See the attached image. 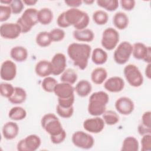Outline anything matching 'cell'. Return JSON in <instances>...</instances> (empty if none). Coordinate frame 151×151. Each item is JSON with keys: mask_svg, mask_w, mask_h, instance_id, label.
Returning <instances> with one entry per match:
<instances>
[{"mask_svg": "<svg viewBox=\"0 0 151 151\" xmlns=\"http://www.w3.org/2000/svg\"><path fill=\"white\" fill-rule=\"evenodd\" d=\"M113 22L116 28L123 30L129 25V18L124 12H117L113 16Z\"/></svg>", "mask_w": 151, "mask_h": 151, "instance_id": "obj_25", "label": "cell"}, {"mask_svg": "<svg viewBox=\"0 0 151 151\" xmlns=\"http://www.w3.org/2000/svg\"><path fill=\"white\" fill-rule=\"evenodd\" d=\"M104 87L109 92L118 93L122 91L124 88V81L120 77H111L105 81Z\"/></svg>", "mask_w": 151, "mask_h": 151, "instance_id": "obj_18", "label": "cell"}, {"mask_svg": "<svg viewBox=\"0 0 151 151\" xmlns=\"http://www.w3.org/2000/svg\"><path fill=\"white\" fill-rule=\"evenodd\" d=\"M122 8L126 11H131L132 10L136 4V2L134 0H121L120 1Z\"/></svg>", "mask_w": 151, "mask_h": 151, "instance_id": "obj_44", "label": "cell"}, {"mask_svg": "<svg viewBox=\"0 0 151 151\" xmlns=\"http://www.w3.org/2000/svg\"><path fill=\"white\" fill-rule=\"evenodd\" d=\"M137 130H138L139 133L141 136H143V135L147 134H151V127H148L145 126L142 123L138 126Z\"/></svg>", "mask_w": 151, "mask_h": 151, "instance_id": "obj_48", "label": "cell"}, {"mask_svg": "<svg viewBox=\"0 0 151 151\" xmlns=\"http://www.w3.org/2000/svg\"><path fill=\"white\" fill-rule=\"evenodd\" d=\"M141 139L142 151H150L151 150V134L142 136Z\"/></svg>", "mask_w": 151, "mask_h": 151, "instance_id": "obj_42", "label": "cell"}, {"mask_svg": "<svg viewBox=\"0 0 151 151\" xmlns=\"http://www.w3.org/2000/svg\"><path fill=\"white\" fill-rule=\"evenodd\" d=\"M93 19L97 25H103L107 22L109 16L104 11L97 10L93 14Z\"/></svg>", "mask_w": 151, "mask_h": 151, "instance_id": "obj_34", "label": "cell"}, {"mask_svg": "<svg viewBox=\"0 0 151 151\" xmlns=\"http://www.w3.org/2000/svg\"><path fill=\"white\" fill-rule=\"evenodd\" d=\"M57 83V81L54 78L48 76L44 78L41 83V86L45 91L52 93L54 92V88Z\"/></svg>", "mask_w": 151, "mask_h": 151, "instance_id": "obj_36", "label": "cell"}, {"mask_svg": "<svg viewBox=\"0 0 151 151\" xmlns=\"http://www.w3.org/2000/svg\"><path fill=\"white\" fill-rule=\"evenodd\" d=\"M12 11L9 5H0V21L4 22L8 20L11 15Z\"/></svg>", "mask_w": 151, "mask_h": 151, "instance_id": "obj_41", "label": "cell"}, {"mask_svg": "<svg viewBox=\"0 0 151 151\" xmlns=\"http://www.w3.org/2000/svg\"><path fill=\"white\" fill-rule=\"evenodd\" d=\"M74 38L80 42H91L94 38L93 31L90 29H84L81 30H74L73 32Z\"/></svg>", "mask_w": 151, "mask_h": 151, "instance_id": "obj_21", "label": "cell"}, {"mask_svg": "<svg viewBox=\"0 0 151 151\" xmlns=\"http://www.w3.org/2000/svg\"><path fill=\"white\" fill-rule=\"evenodd\" d=\"M52 41L59 42L62 41L65 37V32L61 28H54L50 32Z\"/></svg>", "mask_w": 151, "mask_h": 151, "instance_id": "obj_39", "label": "cell"}, {"mask_svg": "<svg viewBox=\"0 0 151 151\" xmlns=\"http://www.w3.org/2000/svg\"><path fill=\"white\" fill-rule=\"evenodd\" d=\"M65 19L70 26L73 25L77 30L84 29L90 22L88 14L78 8H70L64 12Z\"/></svg>", "mask_w": 151, "mask_h": 151, "instance_id": "obj_2", "label": "cell"}, {"mask_svg": "<svg viewBox=\"0 0 151 151\" xmlns=\"http://www.w3.org/2000/svg\"><path fill=\"white\" fill-rule=\"evenodd\" d=\"M139 144L136 138L133 136L126 137L122 143V151H138Z\"/></svg>", "mask_w": 151, "mask_h": 151, "instance_id": "obj_29", "label": "cell"}, {"mask_svg": "<svg viewBox=\"0 0 151 151\" xmlns=\"http://www.w3.org/2000/svg\"><path fill=\"white\" fill-rule=\"evenodd\" d=\"M108 58L107 52L100 48H96L91 54V60L96 65H102L104 64Z\"/></svg>", "mask_w": 151, "mask_h": 151, "instance_id": "obj_27", "label": "cell"}, {"mask_svg": "<svg viewBox=\"0 0 151 151\" xmlns=\"http://www.w3.org/2000/svg\"><path fill=\"white\" fill-rule=\"evenodd\" d=\"M119 34L116 29L109 27L104 30L101 40V45L107 50H113L119 41Z\"/></svg>", "mask_w": 151, "mask_h": 151, "instance_id": "obj_8", "label": "cell"}, {"mask_svg": "<svg viewBox=\"0 0 151 151\" xmlns=\"http://www.w3.org/2000/svg\"><path fill=\"white\" fill-rule=\"evenodd\" d=\"M115 108L116 110L123 115H129L131 114L134 109V103L127 97H121L115 102Z\"/></svg>", "mask_w": 151, "mask_h": 151, "instance_id": "obj_16", "label": "cell"}, {"mask_svg": "<svg viewBox=\"0 0 151 151\" xmlns=\"http://www.w3.org/2000/svg\"><path fill=\"white\" fill-rule=\"evenodd\" d=\"M150 66H151V64L149 63L146 68H145V74L146 76V77L149 78L150 79L151 78V72H150Z\"/></svg>", "mask_w": 151, "mask_h": 151, "instance_id": "obj_50", "label": "cell"}, {"mask_svg": "<svg viewBox=\"0 0 151 151\" xmlns=\"http://www.w3.org/2000/svg\"><path fill=\"white\" fill-rule=\"evenodd\" d=\"M28 51L22 46H15L10 51L11 57L17 62L25 61L28 58Z\"/></svg>", "mask_w": 151, "mask_h": 151, "instance_id": "obj_22", "label": "cell"}, {"mask_svg": "<svg viewBox=\"0 0 151 151\" xmlns=\"http://www.w3.org/2000/svg\"><path fill=\"white\" fill-rule=\"evenodd\" d=\"M21 32L19 25L16 23H4L0 26V35L4 39L14 40L18 38Z\"/></svg>", "mask_w": 151, "mask_h": 151, "instance_id": "obj_11", "label": "cell"}, {"mask_svg": "<svg viewBox=\"0 0 151 151\" xmlns=\"http://www.w3.org/2000/svg\"><path fill=\"white\" fill-rule=\"evenodd\" d=\"M150 118H151V112L150 111H145L142 116V124L145 126L151 127L150 126Z\"/></svg>", "mask_w": 151, "mask_h": 151, "instance_id": "obj_46", "label": "cell"}, {"mask_svg": "<svg viewBox=\"0 0 151 151\" xmlns=\"http://www.w3.org/2000/svg\"><path fill=\"white\" fill-rule=\"evenodd\" d=\"M14 88L11 84L1 83L0 84V93L2 97L9 98L14 93Z\"/></svg>", "mask_w": 151, "mask_h": 151, "instance_id": "obj_37", "label": "cell"}, {"mask_svg": "<svg viewBox=\"0 0 151 151\" xmlns=\"http://www.w3.org/2000/svg\"><path fill=\"white\" fill-rule=\"evenodd\" d=\"M52 67V74L58 76L61 74L65 70L67 66V59L65 55L61 52L55 54L51 61Z\"/></svg>", "mask_w": 151, "mask_h": 151, "instance_id": "obj_15", "label": "cell"}, {"mask_svg": "<svg viewBox=\"0 0 151 151\" xmlns=\"http://www.w3.org/2000/svg\"><path fill=\"white\" fill-rule=\"evenodd\" d=\"M102 115L104 123L107 125H114L119 122V116L118 114L113 110H106Z\"/></svg>", "mask_w": 151, "mask_h": 151, "instance_id": "obj_33", "label": "cell"}, {"mask_svg": "<svg viewBox=\"0 0 151 151\" xmlns=\"http://www.w3.org/2000/svg\"><path fill=\"white\" fill-rule=\"evenodd\" d=\"M27 99L25 90L20 87H15L13 94L8 99L13 104H19L24 103Z\"/></svg>", "mask_w": 151, "mask_h": 151, "instance_id": "obj_23", "label": "cell"}, {"mask_svg": "<svg viewBox=\"0 0 151 151\" xmlns=\"http://www.w3.org/2000/svg\"><path fill=\"white\" fill-rule=\"evenodd\" d=\"M124 76L128 83L132 87H139L143 84V77L139 68L134 64H129L123 70Z\"/></svg>", "mask_w": 151, "mask_h": 151, "instance_id": "obj_6", "label": "cell"}, {"mask_svg": "<svg viewBox=\"0 0 151 151\" xmlns=\"http://www.w3.org/2000/svg\"><path fill=\"white\" fill-rule=\"evenodd\" d=\"M9 6L11 9L12 14H18L22 11L24 8V4L21 0H12Z\"/></svg>", "mask_w": 151, "mask_h": 151, "instance_id": "obj_40", "label": "cell"}, {"mask_svg": "<svg viewBox=\"0 0 151 151\" xmlns=\"http://www.w3.org/2000/svg\"><path fill=\"white\" fill-rule=\"evenodd\" d=\"M92 87L90 83L86 80H81L79 81L74 88L77 94L81 97L87 96L91 91Z\"/></svg>", "mask_w": 151, "mask_h": 151, "instance_id": "obj_26", "label": "cell"}, {"mask_svg": "<svg viewBox=\"0 0 151 151\" xmlns=\"http://www.w3.org/2000/svg\"><path fill=\"white\" fill-rule=\"evenodd\" d=\"M57 24L61 28H67L69 27L65 19L64 12H63L58 15L57 19Z\"/></svg>", "mask_w": 151, "mask_h": 151, "instance_id": "obj_47", "label": "cell"}, {"mask_svg": "<svg viewBox=\"0 0 151 151\" xmlns=\"http://www.w3.org/2000/svg\"><path fill=\"white\" fill-rule=\"evenodd\" d=\"M77 78V74L75 71V70L73 68H69L65 69L63 71L60 77V80L61 82L69 83L72 85L76 83Z\"/></svg>", "mask_w": 151, "mask_h": 151, "instance_id": "obj_31", "label": "cell"}, {"mask_svg": "<svg viewBox=\"0 0 151 151\" xmlns=\"http://www.w3.org/2000/svg\"><path fill=\"white\" fill-rule=\"evenodd\" d=\"M37 2H38V1H37V0H24L23 1L24 4L28 6L34 5Z\"/></svg>", "mask_w": 151, "mask_h": 151, "instance_id": "obj_51", "label": "cell"}, {"mask_svg": "<svg viewBox=\"0 0 151 151\" xmlns=\"http://www.w3.org/2000/svg\"><path fill=\"white\" fill-rule=\"evenodd\" d=\"M98 6L109 11H114L119 7V1L117 0H97Z\"/></svg>", "mask_w": 151, "mask_h": 151, "instance_id": "obj_35", "label": "cell"}, {"mask_svg": "<svg viewBox=\"0 0 151 151\" xmlns=\"http://www.w3.org/2000/svg\"><path fill=\"white\" fill-rule=\"evenodd\" d=\"M105 123L102 118L98 116L85 120L83 122L84 129L91 133H99L104 128Z\"/></svg>", "mask_w": 151, "mask_h": 151, "instance_id": "obj_13", "label": "cell"}, {"mask_svg": "<svg viewBox=\"0 0 151 151\" xmlns=\"http://www.w3.org/2000/svg\"><path fill=\"white\" fill-rule=\"evenodd\" d=\"M109 101V96L107 93L99 91L93 93L89 98L88 112L93 116L102 115L106 111V105Z\"/></svg>", "mask_w": 151, "mask_h": 151, "instance_id": "obj_3", "label": "cell"}, {"mask_svg": "<svg viewBox=\"0 0 151 151\" xmlns=\"http://www.w3.org/2000/svg\"><path fill=\"white\" fill-rule=\"evenodd\" d=\"M35 72L40 77H48L52 74V67L51 62L46 60L39 61L35 65Z\"/></svg>", "mask_w": 151, "mask_h": 151, "instance_id": "obj_20", "label": "cell"}, {"mask_svg": "<svg viewBox=\"0 0 151 151\" xmlns=\"http://www.w3.org/2000/svg\"><path fill=\"white\" fill-rule=\"evenodd\" d=\"M91 52L90 45L83 43H71L67 48V54L73 61L74 65L81 70L87 68Z\"/></svg>", "mask_w": 151, "mask_h": 151, "instance_id": "obj_1", "label": "cell"}, {"mask_svg": "<svg viewBox=\"0 0 151 151\" xmlns=\"http://www.w3.org/2000/svg\"><path fill=\"white\" fill-rule=\"evenodd\" d=\"M74 102V96L68 98V99H58V105L63 107H71L73 106V104Z\"/></svg>", "mask_w": 151, "mask_h": 151, "instance_id": "obj_43", "label": "cell"}, {"mask_svg": "<svg viewBox=\"0 0 151 151\" xmlns=\"http://www.w3.org/2000/svg\"><path fill=\"white\" fill-rule=\"evenodd\" d=\"M65 4L71 7V8H77V7L80 6L82 3L83 1L81 0H70V1H65Z\"/></svg>", "mask_w": 151, "mask_h": 151, "instance_id": "obj_49", "label": "cell"}, {"mask_svg": "<svg viewBox=\"0 0 151 151\" xmlns=\"http://www.w3.org/2000/svg\"><path fill=\"white\" fill-rule=\"evenodd\" d=\"M132 54L134 58L142 60L147 63H151V48L142 42H136L133 45Z\"/></svg>", "mask_w": 151, "mask_h": 151, "instance_id": "obj_12", "label": "cell"}, {"mask_svg": "<svg viewBox=\"0 0 151 151\" xmlns=\"http://www.w3.org/2000/svg\"><path fill=\"white\" fill-rule=\"evenodd\" d=\"M2 135L7 140L15 139L19 133V127L14 122H8L2 127Z\"/></svg>", "mask_w": 151, "mask_h": 151, "instance_id": "obj_19", "label": "cell"}, {"mask_svg": "<svg viewBox=\"0 0 151 151\" xmlns=\"http://www.w3.org/2000/svg\"><path fill=\"white\" fill-rule=\"evenodd\" d=\"M8 116L12 120H21L26 117L27 111L22 107L15 106L10 109L8 113Z\"/></svg>", "mask_w": 151, "mask_h": 151, "instance_id": "obj_30", "label": "cell"}, {"mask_svg": "<svg viewBox=\"0 0 151 151\" xmlns=\"http://www.w3.org/2000/svg\"><path fill=\"white\" fill-rule=\"evenodd\" d=\"M53 19V12L48 8H42L38 11V22L42 25H48Z\"/></svg>", "mask_w": 151, "mask_h": 151, "instance_id": "obj_28", "label": "cell"}, {"mask_svg": "<svg viewBox=\"0 0 151 151\" xmlns=\"http://www.w3.org/2000/svg\"><path fill=\"white\" fill-rule=\"evenodd\" d=\"M66 136H67V134L64 130L63 132H61V133H60L56 136H50V140L52 143L58 145V144H60V143H62L63 142H64V140L66 138Z\"/></svg>", "mask_w": 151, "mask_h": 151, "instance_id": "obj_45", "label": "cell"}, {"mask_svg": "<svg viewBox=\"0 0 151 151\" xmlns=\"http://www.w3.org/2000/svg\"><path fill=\"white\" fill-rule=\"evenodd\" d=\"M16 75V64L11 60L4 61L1 66L0 76L1 79L5 81H11L15 78Z\"/></svg>", "mask_w": 151, "mask_h": 151, "instance_id": "obj_14", "label": "cell"}, {"mask_svg": "<svg viewBox=\"0 0 151 151\" xmlns=\"http://www.w3.org/2000/svg\"><path fill=\"white\" fill-rule=\"evenodd\" d=\"M12 0H6V1H3V0H1L0 1V2L1 4H6V5H9L11 4Z\"/></svg>", "mask_w": 151, "mask_h": 151, "instance_id": "obj_52", "label": "cell"}, {"mask_svg": "<svg viewBox=\"0 0 151 151\" xmlns=\"http://www.w3.org/2000/svg\"><path fill=\"white\" fill-rule=\"evenodd\" d=\"M56 111L58 115L64 119H68L72 116L74 113V107L73 106L68 108L63 107L60 105L57 104L56 107Z\"/></svg>", "mask_w": 151, "mask_h": 151, "instance_id": "obj_38", "label": "cell"}, {"mask_svg": "<svg viewBox=\"0 0 151 151\" xmlns=\"http://www.w3.org/2000/svg\"><path fill=\"white\" fill-rule=\"evenodd\" d=\"M38 11L35 8H27L18 19L17 23L20 27L22 33L28 32L32 27L38 22Z\"/></svg>", "mask_w": 151, "mask_h": 151, "instance_id": "obj_4", "label": "cell"}, {"mask_svg": "<svg viewBox=\"0 0 151 151\" xmlns=\"http://www.w3.org/2000/svg\"><path fill=\"white\" fill-rule=\"evenodd\" d=\"M41 143V139L38 135L30 134L20 140L17 148L19 151H35L40 147Z\"/></svg>", "mask_w": 151, "mask_h": 151, "instance_id": "obj_10", "label": "cell"}, {"mask_svg": "<svg viewBox=\"0 0 151 151\" xmlns=\"http://www.w3.org/2000/svg\"><path fill=\"white\" fill-rule=\"evenodd\" d=\"M133 46L128 41L120 43L115 50L113 54L114 61L120 65H123L129 60L132 54Z\"/></svg>", "mask_w": 151, "mask_h": 151, "instance_id": "obj_7", "label": "cell"}, {"mask_svg": "<svg viewBox=\"0 0 151 151\" xmlns=\"http://www.w3.org/2000/svg\"><path fill=\"white\" fill-rule=\"evenodd\" d=\"M94 2V1H93V0H87V1H83V2H84V3H85V4H87V5H91V4H92L93 2Z\"/></svg>", "mask_w": 151, "mask_h": 151, "instance_id": "obj_53", "label": "cell"}, {"mask_svg": "<svg viewBox=\"0 0 151 151\" xmlns=\"http://www.w3.org/2000/svg\"><path fill=\"white\" fill-rule=\"evenodd\" d=\"M74 88L69 83L61 82L55 86L54 93L58 99H68L74 96Z\"/></svg>", "mask_w": 151, "mask_h": 151, "instance_id": "obj_17", "label": "cell"}, {"mask_svg": "<svg viewBox=\"0 0 151 151\" xmlns=\"http://www.w3.org/2000/svg\"><path fill=\"white\" fill-rule=\"evenodd\" d=\"M73 145L83 149H91L94 144V139L93 137L83 131L75 132L71 137Z\"/></svg>", "mask_w": 151, "mask_h": 151, "instance_id": "obj_9", "label": "cell"}, {"mask_svg": "<svg viewBox=\"0 0 151 151\" xmlns=\"http://www.w3.org/2000/svg\"><path fill=\"white\" fill-rule=\"evenodd\" d=\"M35 41L37 44L41 47H47L52 42L50 32L47 31L40 32L36 36Z\"/></svg>", "mask_w": 151, "mask_h": 151, "instance_id": "obj_32", "label": "cell"}, {"mask_svg": "<svg viewBox=\"0 0 151 151\" xmlns=\"http://www.w3.org/2000/svg\"><path fill=\"white\" fill-rule=\"evenodd\" d=\"M107 77V70L103 67H97L91 73V80L95 84L100 85L104 83Z\"/></svg>", "mask_w": 151, "mask_h": 151, "instance_id": "obj_24", "label": "cell"}, {"mask_svg": "<svg viewBox=\"0 0 151 151\" xmlns=\"http://www.w3.org/2000/svg\"><path fill=\"white\" fill-rule=\"evenodd\" d=\"M41 125L50 136H56L64 130L58 117L52 113L44 114L41 120Z\"/></svg>", "mask_w": 151, "mask_h": 151, "instance_id": "obj_5", "label": "cell"}]
</instances>
